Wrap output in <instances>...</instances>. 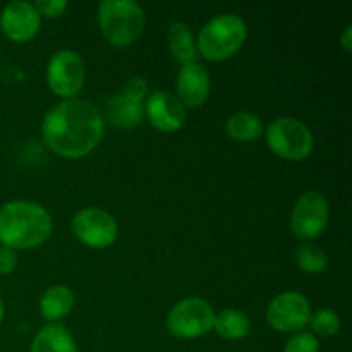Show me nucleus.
I'll return each mask as SVG.
<instances>
[{"mask_svg":"<svg viewBox=\"0 0 352 352\" xmlns=\"http://www.w3.org/2000/svg\"><path fill=\"white\" fill-rule=\"evenodd\" d=\"M33 6L36 9V12L40 14V17H58L67 9V2L65 0H36Z\"/></svg>","mask_w":352,"mask_h":352,"instance_id":"nucleus-23","label":"nucleus"},{"mask_svg":"<svg viewBox=\"0 0 352 352\" xmlns=\"http://www.w3.org/2000/svg\"><path fill=\"white\" fill-rule=\"evenodd\" d=\"M284 352H320V342L315 333L298 332L285 342Z\"/></svg>","mask_w":352,"mask_h":352,"instance_id":"nucleus-22","label":"nucleus"},{"mask_svg":"<svg viewBox=\"0 0 352 352\" xmlns=\"http://www.w3.org/2000/svg\"><path fill=\"white\" fill-rule=\"evenodd\" d=\"M72 234L85 246L105 250L119 237V226L109 212L91 206L76 213L72 219Z\"/></svg>","mask_w":352,"mask_h":352,"instance_id":"nucleus-7","label":"nucleus"},{"mask_svg":"<svg viewBox=\"0 0 352 352\" xmlns=\"http://www.w3.org/2000/svg\"><path fill=\"white\" fill-rule=\"evenodd\" d=\"M265 140H267L268 148L277 157L294 162L308 158L315 146V140H313L309 127L294 117L275 119L268 126Z\"/></svg>","mask_w":352,"mask_h":352,"instance_id":"nucleus-5","label":"nucleus"},{"mask_svg":"<svg viewBox=\"0 0 352 352\" xmlns=\"http://www.w3.org/2000/svg\"><path fill=\"white\" fill-rule=\"evenodd\" d=\"M98 26L113 47H127L144 30V10L134 0H103L98 6Z\"/></svg>","mask_w":352,"mask_h":352,"instance_id":"nucleus-4","label":"nucleus"},{"mask_svg":"<svg viewBox=\"0 0 352 352\" xmlns=\"http://www.w3.org/2000/svg\"><path fill=\"white\" fill-rule=\"evenodd\" d=\"M248 38V26L236 14H220L210 19L196 38V48L205 58L222 62L232 57Z\"/></svg>","mask_w":352,"mask_h":352,"instance_id":"nucleus-3","label":"nucleus"},{"mask_svg":"<svg viewBox=\"0 0 352 352\" xmlns=\"http://www.w3.org/2000/svg\"><path fill=\"white\" fill-rule=\"evenodd\" d=\"M3 318V302H2V298H0V322H2Z\"/></svg>","mask_w":352,"mask_h":352,"instance_id":"nucleus-26","label":"nucleus"},{"mask_svg":"<svg viewBox=\"0 0 352 352\" xmlns=\"http://www.w3.org/2000/svg\"><path fill=\"white\" fill-rule=\"evenodd\" d=\"M17 254L10 248H0V275H9L16 270Z\"/></svg>","mask_w":352,"mask_h":352,"instance_id":"nucleus-24","label":"nucleus"},{"mask_svg":"<svg viewBox=\"0 0 352 352\" xmlns=\"http://www.w3.org/2000/svg\"><path fill=\"white\" fill-rule=\"evenodd\" d=\"M329 201L318 191H308L296 201L291 215V230L299 239L311 241L322 236L329 223Z\"/></svg>","mask_w":352,"mask_h":352,"instance_id":"nucleus-10","label":"nucleus"},{"mask_svg":"<svg viewBox=\"0 0 352 352\" xmlns=\"http://www.w3.org/2000/svg\"><path fill=\"white\" fill-rule=\"evenodd\" d=\"M41 17L31 2L17 0L3 7L0 14V28L9 40L23 43L40 31Z\"/></svg>","mask_w":352,"mask_h":352,"instance_id":"nucleus-12","label":"nucleus"},{"mask_svg":"<svg viewBox=\"0 0 352 352\" xmlns=\"http://www.w3.org/2000/svg\"><path fill=\"white\" fill-rule=\"evenodd\" d=\"M31 352H79L71 333L58 323H48L34 336Z\"/></svg>","mask_w":352,"mask_h":352,"instance_id":"nucleus-15","label":"nucleus"},{"mask_svg":"<svg viewBox=\"0 0 352 352\" xmlns=\"http://www.w3.org/2000/svg\"><path fill=\"white\" fill-rule=\"evenodd\" d=\"M311 318V306L302 294L287 291L274 298L267 308V322L282 333H298Z\"/></svg>","mask_w":352,"mask_h":352,"instance_id":"nucleus-11","label":"nucleus"},{"mask_svg":"<svg viewBox=\"0 0 352 352\" xmlns=\"http://www.w3.org/2000/svg\"><path fill=\"white\" fill-rule=\"evenodd\" d=\"M226 133L230 140L239 141V143H251L256 141L263 133V122L256 113L251 112H234L226 120Z\"/></svg>","mask_w":352,"mask_h":352,"instance_id":"nucleus-18","label":"nucleus"},{"mask_svg":"<svg viewBox=\"0 0 352 352\" xmlns=\"http://www.w3.org/2000/svg\"><path fill=\"white\" fill-rule=\"evenodd\" d=\"M74 306V294L67 285H52L40 299V313L48 322H58Z\"/></svg>","mask_w":352,"mask_h":352,"instance_id":"nucleus-16","label":"nucleus"},{"mask_svg":"<svg viewBox=\"0 0 352 352\" xmlns=\"http://www.w3.org/2000/svg\"><path fill=\"white\" fill-rule=\"evenodd\" d=\"M213 329L222 339L241 340L250 333L251 323L246 313L239 309H223L219 315H215Z\"/></svg>","mask_w":352,"mask_h":352,"instance_id":"nucleus-19","label":"nucleus"},{"mask_svg":"<svg viewBox=\"0 0 352 352\" xmlns=\"http://www.w3.org/2000/svg\"><path fill=\"white\" fill-rule=\"evenodd\" d=\"M148 85L144 78H131L124 89L110 96L107 102V119L112 126L131 129L141 124L144 117V100Z\"/></svg>","mask_w":352,"mask_h":352,"instance_id":"nucleus-8","label":"nucleus"},{"mask_svg":"<svg viewBox=\"0 0 352 352\" xmlns=\"http://www.w3.org/2000/svg\"><path fill=\"white\" fill-rule=\"evenodd\" d=\"M340 45H342L344 50H346V52H351V48H352V45H351V26L347 28L346 31H344L342 40H340Z\"/></svg>","mask_w":352,"mask_h":352,"instance_id":"nucleus-25","label":"nucleus"},{"mask_svg":"<svg viewBox=\"0 0 352 352\" xmlns=\"http://www.w3.org/2000/svg\"><path fill=\"white\" fill-rule=\"evenodd\" d=\"M296 263L306 274L318 275L329 267V256L322 248L313 246V244H302L296 251Z\"/></svg>","mask_w":352,"mask_h":352,"instance_id":"nucleus-20","label":"nucleus"},{"mask_svg":"<svg viewBox=\"0 0 352 352\" xmlns=\"http://www.w3.org/2000/svg\"><path fill=\"white\" fill-rule=\"evenodd\" d=\"M215 311L201 298L181 299L167 316V329L177 339H199L213 330Z\"/></svg>","mask_w":352,"mask_h":352,"instance_id":"nucleus-6","label":"nucleus"},{"mask_svg":"<svg viewBox=\"0 0 352 352\" xmlns=\"http://www.w3.org/2000/svg\"><path fill=\"white\" fill-rule=\"evenodd\" d=\"M41 136L48 150L58 157L82 158L102 140L103 116L85 100H64L45 113Z\"/></svg>","mask_w":352,"mask_h":352,"instance_id":"nucleus-1","label":"nucleus"},{"mask_svg":"<svg viewBox=\"0 0 352 352\" xmlns=\"http://www.w3.org/2000/svg\"><path fill=\"white\" fill-rule=\"evenodd\" d=\"M144 113L155 129L175 133L186 122V109L177 96L168 91H155L146 98Z\"/></svg>","mask_w":352,"mask_h":352,"instance_id":"nucleus-13","label":"nucleus"},{"mask_svg":"<svg viewBox=\"0 0 352 352\" xmlns=\"http://www.w3.org/2000/svg\"><path fill=\"white\" fill-rule=\"evenodd\" d=\"M309 325L316 336L332 337L340 330V318L333 309H318L309 318Z\"/></svg>","mask_w":352,"mask_h":352,"instance_id":"nucleus-21","label":"nucleus"},{"mask_svg":"<svg viewBox=\"0 0 352 352\" xmlns=\"http://www.w3.org/2000/svg\"><path fill=\"white\" fill-rule=\"evenodd\" d=\"M85 62L74 50H58L47 65L48 88L64 100H72L85 86Z\"/></svg>","mask_w":352,"mask_h":352,"instance_id":"nucleus-9","label":"nucleus"},{"mask_svg":"<svg viewBox=\"0 0 352 352\" xmlns=\"http://www.w3.org/2000/svg\"><path fill=\"white\" fill-rule=\"evenodd\" d=\"M168 47H170L172 55L175 60L181 62L182 65L192 64L198 57V48H196V40L192 36L188 24L175 21L168 26Z\"/></svg>","mask_w":352,"mask_h":352,"instance_id":"nucleus-17","label":"nucleus"},{"mask_svg":"<svg viewBox=\"0 0 352 352\" xmlns=\"http://www.w3.org/2000/svg\"><path fill=\"white\" fill-rule=\"evenodd\" d=\"M54 222L47 210L33 201H9L0 208V244L10 250H31L50 237Z\"/></svg>","mask_w":352,"mask_h":352,"instance_id":"nucleus-2","label":"nucleus"},{"mask_svg":"<svg viewBox=\"0 0 352 352\" xmlns=\"http://www.w3.org/2000/svg\"><path fill=\"white\" fill-rule=\"evenodd\" d=\"M210 95V74L198 62L182 65L177 76V98L184 109H196Z\"/></svg>","mask_w":352,"mask_h":352,"instance_id":"nucleus-14","label":"nucleus"}]
</instances>
